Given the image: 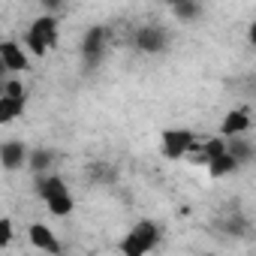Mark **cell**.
Returning a JSON list of instances; mask_svg holds the SVG:
<instances>
[{
  "label": "cell",
  "instance_id": "cell-8",
  "mask_svg": "<svg viewBox=\"0 0 256 256\" xmlns=\"http://www.w3.org/2000/svg\"><path fill=\"white\" fill-rule=\"evenodd\" d=\"M250 130V114L244 108H232L223 114V124H220V136L223 139H235V136H244Z\"/></svg>",
  "mask_w": 256,
  "mask_h": 256
},
{
  "label": "cell",
  "instance_id": "cell-10",
  "mask_svg": "<svg viewBox=\"0 0 256 256\" xmlns=\"http://www.w3.org/2000/svg\"><path fill=\"white\" fill-rule=\"evenodd\" d=\"M106 40H108V30L106 28H90L88 34H84V42H82V52H84V58L90 60V64H96L100 58H102V52H106Z\"/></svg>",
  "mask_w": 256,
  "mask_h": 256
},
{
  "label": "cell",
  "instance_id": "cell-13",
  "mask_svg": "<svg viewBox=\"0 0 256 256\" xmlns=\"http://www.w3.org/2000/svg\"><path fill=\"white\" fill-rule=\"evenodd\" d=\"M208 166V175L211 178H226V175H232L235 169H238V163L229 157V154H220V157H214L211 163H205Z\"/></svg>",
  "mask_w": 256,
  "mask_h": 256
},
{
  "label": "cell",
  "instance_id": "cell-19",
  "mask_svg": "<svg viewBox=\"0 0 256 256\" xmlns=\"http://www.w3.org/2000/svg\"><path fill=\"white\" fill-rule=\"evenodd\" d=\"M4 82H6V70H4V64H0V90H4Z\"/></svg>",
  "mask_w": 256,
  "mask_h": 256
},
{
  "label": "cell",
  "instance_id": "cell-1",
  "mask_svg": "<svg viewBox=\"0 0 256 256\" xmlns=\"http://www.w3.org/2000/svg\"><path fill=\"white\" fill-rule=\"evenodd\" d=\"M40 199L46 202L48 214H54V217H70L72 208H76L70 187H66L64 178H58V175H42V178H40Z\"/></svg>",
  "mask_w": 256,
  "mask_h": 256
},
{
  "label": "cell",
  "instance_id": "cell-9",
  "mask_svg": "<svg viewBox=\"0 0 256 256\" xmlns=\"http://www.w3.org/2000/svg\"><path fill=\"white\" fill-rule=\"evenodd\" d=\"M24 160H28V148H24V142H18V139H6L4 145H0V166H4V169L16 172V169L24 166Z\"/></svg>",
  "mask_w": 256,
  "mask_h": 256
},
{
  "label": "cell",
  "instance_id": "cell-7",
  "mask_svg": "<svg viewBox=\"0 0 256 256\" xmlns=\"http://www.w3.org/2000/svg\"><path fill=\"white\" fill-rule=\"evenodd\" d=\"M28 238H30V244L40 250V253H46V256H60V241H58V235L46 226V223H30V229H28Z\"/></svg>",
  "mask_w": 256,
  "mask_h": 256
},
{
  "label": "cell",
  "instance_id": "cell-3",
  "mask_svg": "<svg viewBox=\"0 0 256 256\" xmlns=\"http://www.w3.org/2000/svg\"><path fill=\"white\" fill-rule=\"evenodd\" d=\"M157 241H160V229H157V223L142 220V223H136L130 232L124 235V241H120V253H124V256H148V253L157 247Z\"/></svg>",
  "mask_w": 256,
  "mask_h": 256
},
{
  "label": "cell",
  "instance_id": "cell-12",
  "mask_svg": "<svg viewBox=\"0 0 256 256\" xmlns=\"http://www.w3.org/2000/svg\"><path fill=\"white\" fill-rule=\"evenodd\" d=\"M226 154L241 166V163H250V160H253V145H250L247 139L235 136V139H226Z\"/></svg>",
  "mask_w": 256,
  "mask_h": 256
},
{
  "label": "cell",
  "instance_id": "cell-2",
  "mask_svg": "<svg viewBox=\"0 0 256 256\" xmlns=\"http://www.w3.org/2000/svg\"><path fill=\"white\" fill-rule=\"evenodd\" d=\"M54 42H58V16L46 12V16H40V18L28 28L24 46H28L36 58H46V54L54 48Z\"/></svg>",
  "mask_w": 256,
  "mask_h": 256
},
{
  "label": "cell",
  "instance_id": "cell-14",
  "mask_svg": "<svg viewBox=\"0 0 256 256\" xmlns=\"http://www.w3.org/2000/svg\"><path fill=\"white\" fill-rule=\"evenodd\" d=\"M202 148V154L199 157H193V160H199V163H211L214 157H220V154H226V139L223 136H214V139H208L205 145H199Z\"/></svg>",
  "mask_w": 256,
  "mask_h": 256
},
{
  "label": "cell",
  "instance_id": "cell-15",
  "mask_svg": "<svg viewBox=\"0 0 256 256\" xmlns=\"http://www.w3.org/2000/svg\"><path fill=\"white\" fill-rule=\"evenodd\" d=\"M52 160H54L52 151H46V148H42V151H34V154H30V169H34V172H46V169L52 166Z\"/></svg>",
  "mask_w": 256,
  "mask_h": 256
},
{
  "label": "cell",
  "instance_id": "cell-6",
  "mask_svg": "<svg viewBox=\"0 0 256 256\" xmlns=\"http://www.w3.org/2000/svg\"><path fill=\"white\" fill-rule=\"evenodd\" d=\"M166 40H169V34H166L163 28H157V24H142V28L136 30V48L145 52V54L163 52V48H166Z\"/></svg>",
  "mask_w": 256,
  "mask_h": 256
},
{
  "label": "cell",
  "instance_id": "cell-5",
  "mask_svg": "<svg viewBox=\"0 0 256 256\" xmlns=\"http://www.w3.org/2000/svg\"><path fill=\"white\" fill-rule=\"evenodd\" d=\"M0 64H4L6 72H28V66H30L24 46H18L16 40H4V42H0Z\"/></svg>",
  "mask_w": 256,
  "mask_h": 256
},
{
  "label": "cell",
  "instance_id": "cell-11",
  "mask_svg": "<svg viewBox=\"0 0 256 256\" xmlns=\"http://www.w3.org/2000/svg\"><path fill=\"white\" fill-rule=\"evenodd\" d=\"M24 102H28V96H4L0 94V124L6 126V124L18 120L24 112Z\"/></svg>",
  "mask_w": 256,
  "mask_h": 256
},
{
  "label": "cell",
  "instance_id": "cell-18",
  "mask_svg": "<svg viewBox=\"0 0 256 256\" xmlns=\"http://www.w3.org/2000/svg\"><path fill=\"white\" fill-rule=\"evenodd\" d=\"M0 94H4V96H24V84H22L18 78H6Z\"/></svg>",
  "mask_w": 256,
  "mask_h": 256
},
{
  "label": "cell",
  "instance_id": "cell-17",
  "mask_svg": "<svg viewBox=\"0 0 256 256\" xmlns=\"http://www.w3.org/2000/svg\"><path fill=\"white\" fill-rule=\"evenodd\" d=\"M172 12H175L178 18H184V22H187V18H196V16H199V6H196V4H175V6H172Z\"/></svg>",
  "mask_w": 256,
  "mask_h": 256
},
{
  "label": "cell",
  "instance_id": "cell-16",
  "mask_svg": "<svg viewBox=\"0 0 256 256\" xmlns=\"http://www.w3.org/2000/svg\"><path fill=\"white\" fill-rule=\"evenodd\" d=\"M12 244V220L0 217V250H6Z\"/></svg>",
  "mask_w": 256,
  "mask_h": 256
},
{
  "label": "cell",
  "instance_id": "cell-4",
  "mask_svg": "<svg viewBox=\"0 0 256 256\" xmlns=\"http://www.w3.org/2000/svg\"><path fill=\"white\" fill-rule=\"evenodd\" d=\"M196 136L184 126H172V130H163L160 133V151L166 160H184L196 151Z\"/></svg>",
  "mask_w": 256,
  "mask_h": 256
}]
</instances>
